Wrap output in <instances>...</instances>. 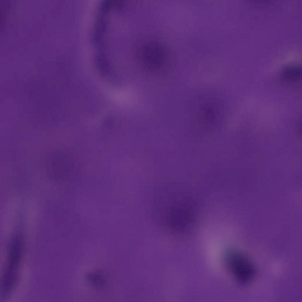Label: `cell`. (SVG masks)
<instances>
[{"label":"cell","mask_w":302,"mask_h":302,"mask_svg":"<svg viewBox=\"0 0 302 302\" xmlns=\"http://www.w3.org/2000/svg\"><path fill=\"white\" fill-rule=\"evenodd\" d=\"M302 69L299 65H293L284 68L280 73L281 79L287 84H295L301 80Z\"/></svg>","instance_id":"obj_4"},{"label":"cell","mask_w":302,"mask_h":302,"mask_svg":"<svg viewBox=\"0 0 302 302\" xmlns=\"http://www.w3.org/2000/svg\"><path fill=\"white\" fill-rule=\"evenodd\" d=\"M24 247L23 235L18 233L11 238L8 246L6 256L2 273L1 293L10 296L18 279Z\"/></svg>","instance_id":"obj_1"},{"label":"cell","mask_w":302,"mask_h":302,"mask_svg":"<svg viewBox=\"0 0 302 302\" xmlns=\"http://www.w3.org/2000/svg\"><path fill=\"white\" fill-rule=\"evenodd\" d=\"M226 267L236 280L240 284L250 283L254 277L256 270L247 257L238 251L231 248L226 249L224 254Z\"/></svg>","instance_id":"obj_2"},{"label":"cell","mask_w":302,"mask_h":302,"mask_svg":"<svg viewBox=\"0 0 302 302\" xmlns=\"http://www.w3.org/2000/svg\"><path fill=\"white\" fill-rule=\"evenodd\" d=\"M138 55L144 61L159 63L165 60L169 54L167 48L162 43L151 40L141 46Z\"/></svg>","instance_id":"obj_3"}]
</instances>
